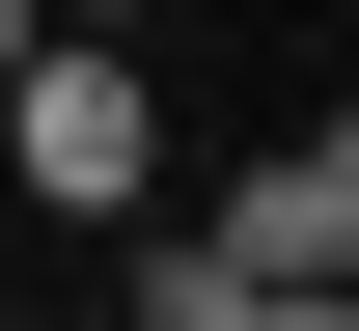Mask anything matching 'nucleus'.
I'll return each mask as SVG.
<instances>
[{"label":"nucleus","instance_id":"obj_1","mask_svg":"<svg viewBox=\"0 0 359 331\" xmlns=\"http://www.w3.org/2000/svg\"><path fill=\"white\" fill-rule=\"evenodd\" d=\"M0 193H28V221H138V193H166L138 28H28V55H0Z\"/></svg>","mask_w":359,"mask_h":331},{"label":"nucleus","instance_id":"obj_2","mask_svg":"<svg viewBox=\"0 0 359 331\" xmlns=\"http://www.w3.org/2000/svg\"><path fill=\"white\" fill-rule=\"evenodd\" d=\"M55 28H166V0H55Z\"/></svg>","mask_w":359,"mask_h":331},{"label":"nucleus","instance_id":"obj_3","mask_svg":"<svg viewBox=\"0 0 359 331\" xmlns=\"http://www.w3.org/2000/svg\"><path fill=\"white\" fill-rule=\"evenodd\" d=\"M304 304H359V221H332V276H304Z\"/></svg>","mask_w":359,"mask_h":331},{"label":"nucleus","instance_id":"obj_4","mask_svg":"<svg viewBox=\"0 0 359 331\" xmlns=\"http://www.w3.org/2000/svg\"><path fill=\"white\" fill-rule=\"evenodd\" d=\"M28 28H55V0H0V55H28Z\"/></svg>","mask_w":359,"mask_h":331}]
</instances>
